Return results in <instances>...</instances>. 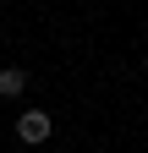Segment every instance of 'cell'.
I'll use <instances>...</instances> for the list:
<instances>
[{
    "label": "cell",
    "instance_id": "cell-1",
    "mask_svg": "<svg viewBox=\"0 0 148 153\" xmlns=\"http://www.w3.org/2000/svg\"><path fill=\"white\" fill-rule=\"evenodd\" d=\"M49 131H55V120H49L44 109H22V115H16V137H22L28 148H39V142H49Z\"/></svg>",
    "mask_w": 148,
    "mask_h": 153
},
{
    "label": "cell",
    "instance_id": "cell-2",
    "mask_svg": "<svg viewBox=\"0 0 148 153\" xmlns=\"http://www.w3.org/2000/svg\"><path fill=\"white\" fill-rule=\"evenodd\" d=\"M28 93V66H0V99H22Z\"/></svg>",
    "mask_w": 148,
    "mask_h": 153
}]
</instances>
